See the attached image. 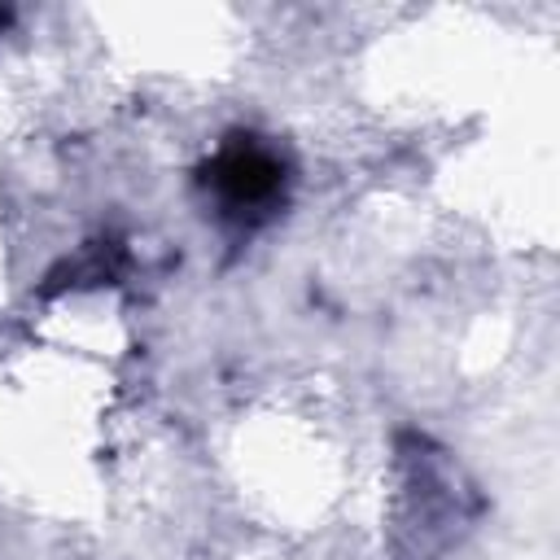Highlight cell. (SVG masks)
Here are the masks:
<instances>
[{
    "instance_id": "cell-1",
    "label": "cell",
    "mask_w": 560,
    "mask_h": 560,
    "mask_svg": "<svg viewBox=\"0 0 560 560\" xmlns=\"http://www.w3.org/2000/svg\"><path fill=\"white\" fill-rule=\"evenodd\" d=\"M201 184L228 206V214H267L284 197V162L254 136H232L201 166Z\"/></svg>"
},
{
    "instance_id": "cell-2",
    "label": "cell",
    "mask_w": 560,
    "mask_h": 560,
    "mask_svg": "<svg viewBox=\"0 0 560 560\" xmlns=\"http://www.w3.org/2000/svg\"><path fill=\"white\" fill-rule=\"evenodd\" d=\"M118 271H122V249H118L114 241H96V245H88V254L61 262V267L48 276L44 293H61V289H70V284H101V280L109 284Z\"/></svg>"
},
{
    "instance_id": "cell-3",
    "label": "cell",
    "mask_w": 560,
    "mask_h": 560,
    "mask_svg": "<svg viewBox=\"0 0 560 560\" xmlns=\"http://www.w3.org/2000/svg\"><path fill=\"white\" fill-rule=\"evenodd\" d=\"M4 22H9V9H0V26H4Z\"/></svg>"
}]
</instances>
